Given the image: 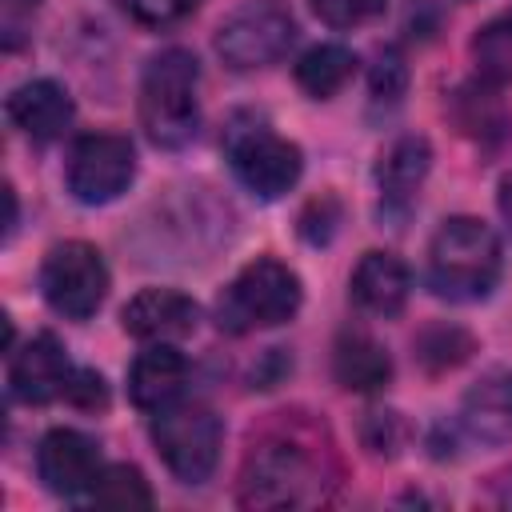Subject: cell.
<instances>
[{
	"mask_svg": "<svg viewBox=\"0 0 512 512\" xmlns=\"http://www.w3.org/2000/svg\"><path fill=\"white\" fill-rule=\"evenodd\" d=\"M504 272L500 236L476 216H448L428 244V284L436 296L472 304L484 300Z\"/></svg>",
	"mask_w": 512,
	"mask_h": 512,
	"instance_id": "1",
	"label": "cell"
},
{
	"mask_svg": "<svg viewBox=\"0 0 512 512\" xmlns=\"http://www.w3.org/2000/svg\"><path fill=\"white\" fill-rule=\"evenodd\" d=\"M140 124L156 148H184L200 132V64L188 48H164L140 76Z\"/></svg>",
	"mask_w": 512,
	"mask_h": 512,
	"instance_id": "2",
	"label": "cell"
},
{
	"mask_svg": "<svg viewBox=\"0 0 512 512\" xmlns=\"http://www.w3.org/2000/svg\"><path fill=\"white\" fill-rule=\"evenodd\" d=\"M328 472L320 456L288 436L264 440L248 452L240 476V504L248 508H304L328 496Z\"/></svg>",
	"mask_w": 512,
	"mask_h": 512,
	"instance_id": "3",
	"label": "cell"
},
{
	"mask_svg": "<svg viewBox=\"0 0 512 512\" xmlns=\"http://www.w3.org/2000/svg\"><path fill=\"white\" fill-rule=\"evenodd\" d=\"M300 300H304L300 276L288 264H280L276 256H260V260L244 264L220 292L216 324L232 336H244L256 328H276L300 312Z\"/></svg>",
	"mask_w": 512,
	"mask_h": 512,
	"instance_id": "4",
	"label": "cell"
},
{
	"mask_svg": "<svg viewBox=\"0 0 512 512\" xmlns=\"http://www.w3.org/2000/svg\"><path fill=\"white\" fill-rule=\"evenodd\" d=\"M152 444L180 484H204L220 464L224 424L204 404H168L152 420Z\"/></svg>",
	"mask_w": 512,
	"mask_h": 512,
	"instance_id": "5",
	"label": "cell"
},
{
	"mask_svg": "<svg viewBox=\"0 0 512 512\" xmlns=\"http://www.w3.org/2000/svg\"><path fill=\"white\" fill-rule=\"evenodd\" d=\"M224 152H228L236 180L260 200H280L284 192L296 188L304 172L300 148L276 136L264 120H236L224 136Z\"/></svg>",
	"mask_w": 512,
	"mask_h": 512,
	"instance_id": "6",
	"label": "cell"
},
{
	"mask_svg": "<svg viewBox=\"0 0 512 512\" xmlns=\"http://www.w3.org/2000/svg\"><path fill=\"white\" fill-rule=\"evenodd\" d=\"M296 40V20L280 0H244L216 28V52L228 68L252 72L276 64Z\"/></svg>",
	"mask_w": 512,
	"mask_h": 512,
	"instance_id": "7",
	"label": "cell"
},
{
	"mask_svg": "<svg viewBox=\"0 0 512 512\" xmlns=\"http://www.w3.org/2000/svg\"><path fill=\"white\" fill-rule=\"evenodd\" d=\"M40 292L56 316L88 320L108 296V264L84 240L56 244L40 264Z\"/></svg>",
	"mask_w": 512,
	"mask_h": 512,
	"instance_id": "8",
	"label": "cell"
},
{
	"mask_svg": "<svg viewBox=\"0 0 512 512\" xmlns=\"http://www.w3.org/2000/svg\"><path fill=\"white\" fill-rule=\"evenodd\" d=\"M132 176H136V148L128 136H116V132L80 136L68 152V164H64L68 192L80 204L116 200L120 192H128Z\"/></svg>",
	"mask_w": 512,
	"mask_h": 512,
	"instance_id": "9",
	"label": "cell"
},
{
	"mask_svg": "<svg viewBox=\"0 0 512 512\" xmlns=\"http://www.w3.org/2000/svg\"><path fill=\"white\" fill-rule=\"evenodd\" d=\"M36 472L48 492L64 500H84L104 472L100 444L76 428H52L36 448Z\"/></svg>",
	"mask_w": 512,
	"mask_h": 512,
	"instance_id": "10",
	"label": "cell"
},
{
	"mask_svg": "<svg viewBox=\"0 0 512 512\" xmlns=\"http://www.w3.org/2000/svg\"><path fill=\"white\" fill-rule=\"evenodd\" d=\"M72 372L76 368L68 360V348L52 332H40L24 348L8 352V392L20 404L60 400L68 392V384H72Z\"/></svg>",
	"mask_w": 512,
	"mask_h": 512,
	"instance_id": "11",
	"label": "cell"
},
{
	"mask_svg": "<svg viewBox=\"0 0 512 512\" xmlns=\"http://www.w3.org/2000/svg\"><path fill=\"white\" fill-rule=\"evenodd\" d=\"M120 324L128 336H136L144 344H176L196 332L200 308L192 296H184L176 288H144L120 308Z\"/></svg>",
	"mask_w": 512,
	"mask_h": 512,
	"instance_id": "12",
	"label": "cell"
},
{
	"mask_svg": "<svg viewBox=\"0 0 512 512\" xmlns=\"http://www.w3.org/2000/svg\"><path fill=\"white\" fill-rule=\"evenodd\" d=\"M428 168H432V148H428L424 136H400L380 156L376 188H380V216L384 220H392V224H404L408 220Z\"/></svg>",
	"mask_w": 512,
	"mask_h": 512,
	"instance_id": "13",
	"label": "cell"
},
{
	"mask_svg": "<svg viewBox=\"0 0 512 512\" xmlns=\"http://www.w3.org/2000/svg\"><path fill=\"white\" fill-rule=\"evenodd\" d=\"M348 296L360 312L392 320L404 312V304L412 296V276H408L404 260H396L392 252H364L360 264L352 268Z\"/></svg>",
	"mask_w": 512,
	"mask_h": 512,
	"instance_id": "14",
	"label": "cell"
},
{
	"mask_svg": "<svg viewBox=\"0 0 512 512\" xmlns=\"http://www.w3.org/2000/svg\"><path fill=\"white\" fill-rule=\"evenodd\" d=\"M188 360L172 344H148L128 368V400L140 412H160L184 396Z\"/></svg>",
	"mask_w": 512,
	"mask_h": 512,
	"instance_id": "15",
	"label": "cell"
},
{
	"mask_svg": "<svg viewBox=\"0 0 512 512\" xmlns=\"http://www.w3.org/2000/svg\"><path fill=\"white\" fill-rule=\"evenodd\" d=\"M4 112L28 140L48 144L72 124V96L56 80H24L20 88H12Z\"/></svg>",
	"mask_w": 512,
	"mask_h": 512,
	"instance_id": "16",
	"label": "cell"
},
{
	"mask_svg": "<svg viewBox=\"0 0 512 512\" xmlns=\"http://www.w3.org/2000/svg\"><path fill=\"white\" fill-rule=\"evenodd\" d=\"M460 424L488 444H508L512 440V372L492 368L484 372L460 404Z\"/></svg>",
	"mask_w": 512,
	"mask_h": 512,
	"instance_id": "17",
	"label": "cell"
},
{
	"mask_svg": "<svg viewBox=\"0 0 512 512\" xmlns=\"http://www.w3.org/2000/svg\"><path fill=\"white\" fill-rule=\"evenodd\" d=\"M332 372L348 392H380L392 380V360L368 332H340L332 348Z\"/></svg>",
	"mask_w": 512,
	"mask_h": 512,
	"instance_id": "18",
	"label": "cell"
},
{
	"mask_svg": "<svg viewBox=\"0 0 512 512\" xmlns=\"http://www.w3.org/2000/svg\"><path fill=\"white\" fill-rule=\"evenodd\" d=\"M356 72V56L344 44H316L296 60V84L312 96V100H328L336 96Z\"/></svg>",
	"mask_w": 512,
	"mask_h": 512,
	"instance_id": "19",
	"label": "cell"
},
{
	"mask_svg": "<svg viewBox=\"0 0 512 512\" xmlns=\"http://www.w3.org/2000/svg\"><path fill=\"white\" fill-rule=\"evenodd\" d=\"M84 504H96V508H152V488L144 480L140 468L132 464H108L100 472V480L92 484V492L84 496Z\"/></svg>",
	"mask_w": 512,
	"mask_h": 512,
	"instance_id": "20",
	"label": "cell"
},
{
	"mask_svg": "<svg viewBox=\"0 0 512 512\" xmlns=\"http://www.w3.org/2000/svg\"><path fill=\"white\" fill-rule=\"evenodd\" d=\"M472 352V336L452 328V324H432L416 336V360L428 368V372H444V368H456L460 360H468Z\"/></svg>",
	"mask_w": 512,
	"mask_h": 512,
	"instance_id": "21",
	"label": "cell"
},
{
	"mask_svg": "<svg viewBox=\"0 0 512 512\" xmlns=\"http://www.w3.org/2000/svg\"><path fill=\"white\" fill-rule=\"evenodd\" d=\"M308 4L328 28H356V24L376 20L388 0H308Z\"/></svg>",
	"mask_w": 512,
	"mask_h": 512,
	"instance_id": "22",
	"label": "cell"
},
{
	"mask_svg": "<svg viewBox=\"0 0 512 512\" xmlns=\"http://www.w3.org/2000/svg\"><path fill=\"white\" fill-rule=\"evenodd\" d=\"M404 84H408V68H404V60H400V52H380L376 56V68H372V84H368V92H372V104H400V96H404Z\"/></svg>",
	"mask_w": 512,
	"mask_h": 512,
	"instance_id": "23",
	"label": "cell"
},
{
	"mask_svg": "<svg viewBox=\"0 0 512 512\" xmlns=\"http://www.w3.org/2000/svg\"><path fill=\"white\" fill-rule=\"evenodd\" d=\"M404 436H408V428H404V420H400V412H368L364 416V444L380 456V452H400V444H404Z\"/></svg>",
	"mask_w": 512,
	"mask_h": 512,
	"instance_id": "24",
	"label": "cell"
},
{
	"mask_svg": "<svg viewBox=\"0 0 512 512\" xmlns=\"http://www.w3.org/2000/svg\"><path fill=\"white\" fill-rule=\"evenodd\" d=\"M336 224H340V204L332 196L312 200L304 208V216H300V232H304L308 244H328L336 236Z\"/></svg>",
	"mask_w": 512,
	"mask_h": 512,
	"instance_id": "25",
	"label": "cell"
},
{
	"mask_svg": "<svg viewBox=\"0 0 512 512\" xmlns=\"http://www.w3.org/2000/svg\"><path fill=\"white\" fill-rule=\"evenodd\" d=\"M124 8L144 24H176L200 8V0H124Z\"/></svg>",
	"mask_w": 512,
	"mask_h": 512,
	"instance_id": "26",
	"label": "cell"
},
{
	"mask_svg": "<svg viewBox=\"0 0 512 512\" xmlns=\"http://www.w3.org/2000/svg\"><path fill=\"white\" fill-rule=\"evenodd\" d=\"M64 400H72L76 408H104L108 404V388H104V380L96 376V372H88V368H76L72 372V384H68V392H64Z\"/></svg>",
	"mask_w": 512,
	"mask_h": 512,
	"instance_id": "27",
	"label": "cell"
},
{
	"mask_svg": "<svg viewBox=\"0 0 512 512\" xmlns=\"http://www.w3.org/2000/svg\"><path fill=\"white\" fill-rule=\"evenodd\" d=\"M36 4H40V0H4V44H8V48L20 44V32H24V24L32 20Z\"/></svg>",
	"mask_w": 512,
	"mask_h": 512,
	"instance_id": "28",
	"label": "cell"
},
{
	"mask_svg": "<svg viewBox=\"0 0 512 512\" xmlns=\"http://www.w3.org/2000/svg\"><path fill=\"white\" fill-rule=\"evenodd\" d=\"M500 212L508 216V224H512V176L500 184Z\"/></svg>",
	"mask_w": 512,
	"mask_h": 512,
	"instance_id": "29",
	"label": "cell"
},
{
	"mask_svg": "<svg viewBox=\"0 0 512 512\" xmlns=\"http://www.w3.org/2000/svg\"><path fill=\"white\" fill-rule=\"evenodd\" d=\"M500 504H512V472L508 476H500V496H496Z\"/></svg>",
	"mask_w": 512,
	"mask_h": 512,
	"instance_id": "30",
	"label": "cell"
},
{
	"mask_svg": "<svg viewBox=\"0 0 512 512\" xmlns=\"http://www.w3.org/2000/svg\"><path fill=\"white\" fill-rule=\"evenodd\" d=\"M504 28H508V32H512V12H508V20H504Z\"/></svg>",
	"mask_w": 512,
	"mask_h": 512,
	"instance_id": "31",
	"label": "cell"
}]
</instances>
